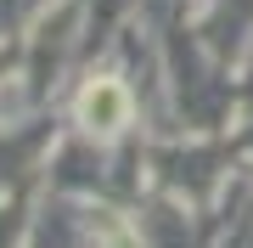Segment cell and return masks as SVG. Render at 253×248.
I'll list each match as a JSON object with an SVG mask.
<instances>
[{
  "label": "cell",
  "instance_id": "6da1fadb",
  "mask_svg": "<svg viewBox=\"0 0 253 248\" xmlns=\"http://www.w3.org/2000/svg\"><path fill=\"white\" fill-rule=\"evenodd\" d=\"M79 113H84V124H90V130H113V124H124V91L101 79V85H90V91H84Z\"/></svg>",
  "mask_w": 253,
  "mask_h": 248
}]
</instances>
